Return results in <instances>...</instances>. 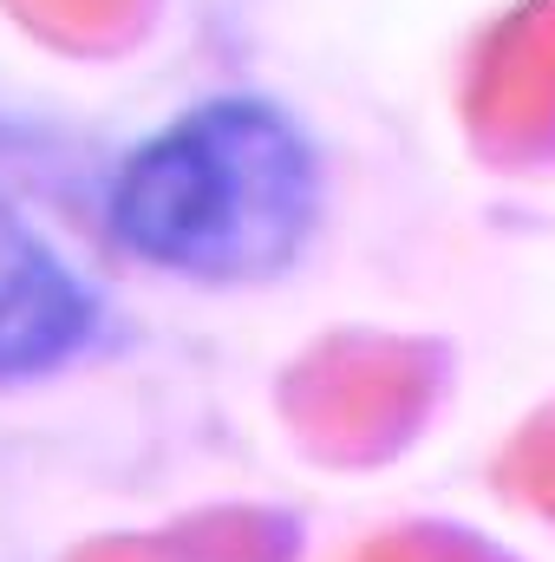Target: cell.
Instances as JSON below:
<instances>
[{"mask_svg": "<svg viewBox=\"0 0 555 562\" xmlns=\"http://www.w3.org/2000/svg\"><path fill=\"white\" fill-rule=\"evenodd\" d=\"M320 216V164L301 125L262 99H209L118 164L105 229L144 269L183 281H262Z\"/></svg>", "mask_w": 555, "mask_h": 562, "instance_id": "1", "label": "cell"}, {"mask_svg": "<svg viewBox=\"0 0 555 562\" xmlns=\"http://www.w3.org/2000/svg\"><path fill=\"white\" fill-rule=\"evenodd\" d=\"M99 334V288L0 203V386L59 373Z\"/></svg>", "mask_w": 555, "mask_h": 562, "instance_id": "2", "label": "cell"}]
</instances>
